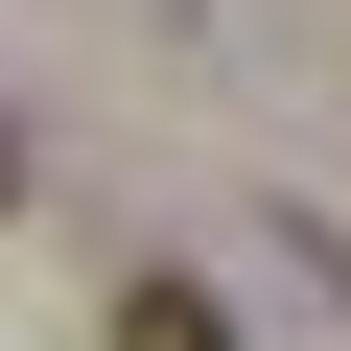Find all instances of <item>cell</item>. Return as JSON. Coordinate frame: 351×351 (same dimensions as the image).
Masks as SVG:
<instances>
[{
  "mask_svg": "<svg viewBox=\"0 0 351 351\" xmlns=\"http://www.w3.org/2000/svg\"><path fill=\"white\" fill-rule=\"evenodd\" d=\"M117 351H234V328H211L188 281H141V304H117Z\"/></svg>",
  "mask_w": 351,
  "mask_h": 351,
  "instance_id": "1",
  "label": "cell"
},
{
  "mask_svg": "<svg viewBox=\"0 0 351 351\" xmlns=\"http://www.w3.org/2000/svg\"><path fill=\"white\" fill-rule=\"evenodd\" d=\"M0 188H24V141H0Z\"/></svg>",
  "mask_w": 351,
  "mask_h": 351,
  "instance_id": "2",
  "label": "cell"
}]
</instances>
